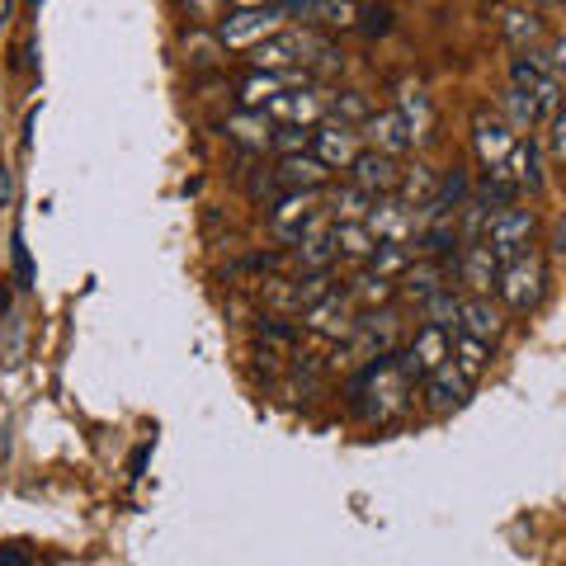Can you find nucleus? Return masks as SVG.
Wrapping results in <instances>:
<instances>
[{"instance_id": "obj_1", "label": "nucleus", "mask_w": 566, "mask_h": 566, "mask_svg": "<svg viewBox=\"0 0 566 566\" xmlns=\"http://www.w3.org/2000/svg\"><path fill=\"white\" fill-rule=\"evenodd\" d=\"M424 374L416 368L411 354H378V359H368V368L359 378L349 382V401H354V411H359L364 420H392L406 401H411L416 392V382Z\"/></svg>"}, {"instance_id": "obj_2", "label": "nucleus", "mask_w": 566, "mask_h": 566, "mask_svg": "<svg viewBox=\"0 0 566 566\" xmlns=\"http://www.w3.org/2000/svg\"><path fill=\"white\" fill-rule=\"evenodd\" d=\"M255 66L264 71H283V66H312V62H331V43L316 39L307 29H289V33H274V39L255 43Z\"/></svg>"}, {"instance_id": "obj_3", "label": "nucleus", "mask_w": 566, "mask_h": 566, "mask_svg": "<svg viewBox=\"0 0 566 566\" xmlns=\"http://www.w3.org/2000/svg\"><path fill=\"white\" fill-rule=\"evenodd\" d=\"M495 289H501L510 312H534L543 303V264L528 255V251L515 255V260H505V270H501V279H495Z\"/></svg>"}, {"instance_id": "obj_4", "label": "nucleus", "mask_w": 566, "mask_h": 566, "mask_svg": "<svg viewBox=\"0 0 566 566\" xmlns=\"http://www.w3.org/2000/svg\"><path fill=\"white\" fill-rule=\"evenodd\" d=\"M482 241L491 245V255L495 260H515L524 255V245L534 241V212H524V208H495L491 212V222H486V232Z\"/></svg>"}, {"instance_id": "obj_5", "label": "nucleus", "mask_w": 566, "mask_h": 566, "mask_svg": "<svg viewBox=\"0 0 566 566\" xmlns=\"http://www.w3.org/2000/svg\"><path fill=\"white\" fill-rule=\"evenodd\" d=\"M283 20H289V14H283L279 0L274 6H255V10H232L222 20V43L227 48H255V43L270 39V33H279Z\"/></svg>"}, {"instance_id": "obj_6", "label": "nucleus", "mask_w": 566, "mask_h": 566, "mask_svg": "<svg viewBox=\"0 0 566 566\" xmlns=\"http://www.w3.org/2000/svg\"><path fill=\"white\" fill-rule=\"evenodd\" d=\"M354 322H359V303H354V293H335L331 289L307 307V331L322 335V340H349Z\"/></svg>"}, {"instance_id": "obj_7", "label": "nucleus", "mask_w": 566, "mask_h": 566, "mask_svg": "<svg viewBox=\"0 0 566 566\" xmlns=\"http://www.w3.org/2000/svg\"><path fill=\"white\" fill-rule=\"evenodd\" d=\"M359 151H364V133L345 118H322L312 128V156H322L331 170H345Z\"/></svg>"}, {"instance_id": "obj_8", "label": "nucleus", "mask_w": 566, "mask_h": 566, "mask_svg": "<svg viewBox=\"0 0 566 566\" xmlns=\"http://www.w3.org/2000/svg\"><path fill=\"white\" fill-rule=\"evenodd\" d=\"M322 212L326 208H322V193H316V189H289L279 199V208L270 212V227H274L279 241H297L316 218H322Z\"/></svg>"}, {"instance_id": "obj_9", "label": "nucleus", "mask_w": 566, "mask_h": 566, "mask_svg": "<svg viewBox=\"0 0 566 566\" xmlns=\"http://www.w3.org/2000/svg\"><path fill=\"white\" fill-rule=\"evenodd\" d=\"M264 114L274 123H303V128H316V123L331 114V91H303V85H293V91H283L264 104Z\"/></svg>"}, {"instance_id": "obj_10", "label": "nucleus", "mask_w": 566, "mask_h": 566, "mask_svg": "<svg viewBox=\"0 0 566 566\" xmlns=\"http://www.w3.org/2000/svg\"><path fill=\"white\" fill-rule=\"evenodd\" d=\"M364 227L374 232V241H411L416 237V208H406L397 193H378V203L368 208Z\"/></svg>"}, {"instance_id": "obj_11", "label": "nucleus", "mask_w": 566, "mask_h": 566, "mask_svg": "<svg viewBox=\"0 0 566 566\" xmlns=\"http://www.w3.org/2000/svg\"><path fill=\"white\" fill-rule=\"evenodd\" d=\"M345 170H349V185H359V189H368V193H392L397 180H401L397 156H387V151H378V147L359 151Z\"/></svg>"}, {"instance_id": "obj_12", "label": "nucleus", "mask_w": 566, "mask_h": 566, "mask_svg": "<svg viewBox=\"0 0 566 566\" xmlns=\"http://www.w3.org/2000/svg\"><path fill=\"white\" fill-rule=\"evenodd\" d=\"M472 142H476V156H482L486 170H501V161L510 156V147H515V128L501 118V114H476L472 118Z\"/></svg>"}, {"instance_id": "obj_13", "label": "nucleus", "mask_w": 566, "mask_h": 566, "mask_svg": "<svg viewBox=\"0 0 566 566\" xmlns=\"http://www.w3.org/2000/svg\"><path fill=\"white\" fill-rule=\"evenodd\" d=\"M468 392H472V378H463V368L453 359H444L439 368L424 374V397H430L434 411H458V406L468 401Z\"/></svg>"}, {"instance_id": "obj_14", "label": "nucleus", "mask_w": 566, "mask_h": 566, "mask_svg": "<svg viewBox=\"0 0 566 566\" xmlns=\"http://www.w3.org/2000/svg\"><path fill=\"white\" fill-rule=\"evenodd\" d=\"M453 270L463 274V283H468L472 293H491V289H495V279H501V260L491 255V245H486V241H468L463 251H458Z\"/></svg>"}, {"instance_id": "obj_15", "label": "nucleus", "mask_w": 566, "mask_h": 566, "mask_svg": "<svg viewBox=\"0 0 566 566\" xmlns=\"http://www.w3.org/2000/svg\"><path fill=\"white\" fill-rule=\"evenodd\" d=\"M289 20H303V24H340L349 29L359 20V6L354 0H279Z\"/></svg>"}, {"instance_id": "obj_16", "label": "nucleus", "mask_w": 566, "mask_h": 566, "mask_svg": "<svg viewBox=\"0 0 566 566\" xmlns=\"http://www.w3.org/2000/svg\"><path fill=\"white\" fill-rule=\"evenodd\" d=\"M326 180H331V166L322 161V156H312V151H289V156H279L274 185H283V189H322Z\"/></svg>"}, {"instance_id": "obj_17", "label": "nucleus", "mask_w": 566, "mask_h": 566, "mask_svg": "<svg viewBox=\"0 0 566 566\" xmlns=\"http://www.w3.org/2000/svg\"><path fill=\"white\" fill-rule=\"evenodd\" d=\"M293 245H297V264H303V270H331L335 264V218L322 212Z\"/></svg>"}, {"instance_id": "obj_18", "label": "nucleus", "mask_w": 566, "mask_h": 566, "mask_svg": "<svg viewBox=\"0 0 566 566\" xmlns=\"http://www.w3.org/2000/svg\"><path fill=\"white\" fill-rule=\"evenodd\" d=\"M364 142L368 147H378V151H387V156H401V151L416 147V137H411V128H406V118L397 109L364 118Z\"/></svg>"}, {"instance_id": "obj_19", "label": "nucleus", "mask_w": 566, "mask_h": 566, "mask_svg": "<svg viewBox=\"0 0 566 566\" xmlns=\"http://www.w3.org/2000/svg\"><path fill=\"white\" fill-rule=\"evenodd\" d=\"M222 133L237 142V147L245 151H270V142H274V118L264 114V109H241L222 123Z\"/></svg>"}, {"instance_id": "obj_20", "label": "nucleus", "mask_w": 566, "mask_h": 566, "mask_svg": "<svg viewBox=\"0 0 566 566\" xmlns=\"http://www.w3.org/2000/svg\"><path fill=\"white\" fill-rule=\"evenodd\" d=\"M501 175L505 180H515L520 189H538L543 185V151L534 137H515V147L501 161Z\"/></svg>"}, {"instance_id": "obj_21", "label": "nucleus", "mask_w": 566, "mask_h": 566, "mask_svg": "<svg viewBox=\"0 0 566 566\" xmlns=\"http://www.w3.org/2000/svg\"><path fill=\"white\" fill-rule=\"evenodd\" d=\"M406 354L416 359V368L420 374H430V368H439L453 354V331L449 326H434V322H424L420 331H416V340L406 345Z\"/></svg>"}, {"instance_id": "obj_22", "label": "nucleus", "mask_w": 566, "mask_h": 566, "mask_svg": "<svg viewBox=\"0 0 566 566\" xmlns=\"http://www.w3.org/2000/svg\"><path fill=\"white\" fill-rule=\"evenodd\" d=\"M458 331H468V335H476V340L495 345V335H501V312L491 307L486 293H472L468 303L458 307Z\"/></svg>"}, {"instance_id": "obj_23", "label": "nucleus", "mask_w": 566, "mask_h": 566, "mask_svg": "<svg viewBox=\"0 0 566 566\" xmlns=\"http://www.w3.org/2000/svg\"><path fill=\"white\" fill-rule=\"evenodd\" d=\"M397 114L406 118V128H411V137H416V142H424V137L434 133V104H430V95H424L420 85H401Z\"/></svg>"}, {"instance_id": "obj_24", "label": "nucleus", "mask_w": 566, "mask_h": 566, "mask_svg": "<svg viewBox=\"0 0 566 566\" xmlns=\"http://www.w3.org/2000/svg\"><path fill=\"white\" fill-rule=\"evenodd\" d=\"M449 359L463 368V378H482V368L491 364V345L486 340H476V335H468V331H453V354Z\"/></svg>"}, {"instance_id": "obj_25", "label": "nucleus", "mask_w": 566, "mask_h": 566, "mask_svg": "<svg viewBox=\"0 0 566 566\" xmlns=\"http://www.w3.org/2000/svg\"><path fill=\"white\" fill-rule=\"evenodd\" d=\"M374 245L378 241L364 222H335V260H368Z\"/></svg>"}, {"instance_id": "obj_26", "label": "nucleus", "mask_w": 566, "mask_h": 566, "mask_svg": "<svg viewBox=\"0 0 566 566\" xmlns=\"http://www.w3.org/2000/svg\"><path fill=\"white\" fill-rule=\"evenodd\" d=\"M439 189V175L430 170V166H416V170H401V180H397V199L406 203V208H424L430 203V193Z\"/></svg>"}, {"instance_id": "obj_27", "label": "nucleus", "mask_w": 566, "mask_h": 566, "mask_svg": "<svg viewBox=\"0 0 566 566\" xmlns=\"http://www.w3.org/2000/svg\"><path fill=\"white\" fill-rule=\"evenodd\" d=\"M411 260H416V251H411L406 241H378V245H374V255H368V270L397 283V279L406 274V264H411Z\"/></svg>"}, {"instance_id": "obj_28", "label": "nucleus", "mask_w": 566, "mask_h": 566, "mask_svg": "<svg viewBox=\"0 0 566 566\" xmlns=\"http://www.w3.org/2000/svg\"><path fill=\"white\" fill-rule=\"evenodd\" d=\"M378 203V193H368V189H359V185H345L340 193H335V199H331V218L335 222H364L368 218V208H374Z\"/></svg>"}, {"instance_id": "obj_29", "label": "nucleus", "mask_w": 566, "mask_h": 566, "mask_svg": "<svg viewBox=\"0 0 566 566\" xmlns=\"http://www.w3.org/2000/svg\"><path fill=\"white\" fill-rule=\"evenodd\" d=\"M349 293H354V303H364V307H378V303H387V297L397 293V283L368 270V274H359V279H354V289H349Z\"/></svg>"}, {"instance_id": "obj_30", "label": "nucleus", "mask_w": 566, "mask_h": 566, "mask_svg": "<svg viewBox=\"0 0 566 566\" xmlns=\"http://www.w3.org/2000/svg\"><path fill=\"white\" fill-rule=\"evenodd\" d=\"M458 297H453V289H439L434 297H424L420 303V312H424V322H434V326H449V331H458Z\"/></svg>"}, {"instance_id": "obj_31", "label": "nucleus", "mask_w": 566, "mask_h": 566, "mask_svg": "<svg viewBox=\"0 0 566 566\" xmlns=\"http://www.w3.org/2000/svg\"><path fill=\"white\" fill-rule=\"evenodd\" d=\"M270 151H279V156H289V151H312V128H303V123H274Z\"/></svg>"}, {"instance_id": "obj_32", "label": "nucleus", "mask_w": 566, "mask_h": 566, "mask_svg": "<svg viewBox=\"0 0 566 566\" xmlns=\"http://www.w3.org/2000/svg\"><path fill=\"white\" fill-rule=\"evenodd\" d=\"M505 109H510V118H515V128H534V123H538L534 99H528L524 91H515V85L505 91Z\"/></svg>"}, {"instance_id": "obj_33", "label": "nucleus", "mask_w": 566, "mask_h": 566, "mask_svg": "<svg viewBox=\"0 0 566 566\" xmlns=\"http://www.w3.org/2000/svg\"><path fill=\"white\" fill-rule=\"evenodd\" d=\"M10 260H14V274H20V289H33V260H29L20 227H14V237H10Z\"/></svg>"}, {"instance_id": "obj_34", "label": "nucleus", "mask_w": 566, "mask_h": 566, "mask_svg": "<svg viewBox=\"0 0 566 566\" xmlns=\"http://www.w3.org/2000/svg\"><path fill=\"white\" fill-rule=\"evenodd\" d=\"M505 29H510V39L515 43H534L538 39V24L524 20V14H505Z\"/></svg>"}, {"instance_id": "obj_35", "label": "nucleus", "mask_w": 566, "mask_h": 566, "mask_svg": "<svg viewBox=\"0 0 566 566\" xmlns=\"http://www.w3.org/2000/svg\"><path fill=\"white\" fill-rule=\"evenodd\" d=\"M331 114H340L349 123V118H364V104H359V95H345V99L331 95Z\"/></svg>"}, {"instance_id": "obj_36", "label": "nucleus", "mask_w": 566, "mask_h": 566, "mask_svg": "<svg viewBox=\"0 0 566 566\" xmlns=\"http://www.w3.org/2000/svg\"><path fill=\"white\" fill-rule=\"evenodd\" d=\"M553 151L566 161V109H557V118H553Z\"/></svg>"}, {"instance_id": "obj_37", "label": "nucleus", "mask_w": 566, "mask_h": 566, "mask_svg": "<svg viewBox=\"0 0 566 566\" xmlns=\"http://www.w3.org/2000/svg\"><path fill=\"white\" fill-rule=\"evenodd\" d=\"M547 62H553V76H557V85H566V39L553 48V57H547Z\"/></svg>"}, {"instance_id": "obj_38", "label": "nucleus", "mask_w": 566, "mask_h": 566, "mask_svg": "<svg viewBox=\"0 0 566 566\" xmlns=\"http://www.w3.org/2000/svg\"><path fill=\"white\" fill-rule=\"evenodd\" d=\"M227 6V0H189V10L199 14V20H212V14H218Z\"/></svg>"}, {"instance_id": "obj_39", "label": "nucleus", "mask_w": 566, "mask_h": 566, "mask_svg": "<svg viewBox=\"0 0 566 566\" xmlns=\"http://www.w3.org/2000/svg\"><path fill=\"white\" fill-rule=\"evenodd\" d=\"M10 199H14V175H10V166H0V208Z\"/></svg>"}, {"instance_id": "obj_40", "label": "nucleus", "mask_w": 566, "mask_h": 566, "mask_svg": "<svg viewBox=\"0 0 566 566\" xmlns=\"http://www.w3.org/2000/svg\"><path fill=\"white\" fill-rule=\"evenodd\" d=\"M0 562H10V566H24V562H29V557H24V553H20V547H6V553H0Z\"/></svg>"}, {"instance_id": "obj_41", "label": "nucleus", "mask_w": 566, "mask_h": 566, "mask_svg": "<svg viewBox=\"0 0 566 566\" xmlns=\"http://www.w3.org/2000/svg\"><path fill=\"white\" fill-rule=\"evenodd\" d=\"M232 10H255V6H274V0H227Z\"/></svg>"}, {"instance_id": "obj_42", "label": "nucleus", "mask_w": 566, "mask_h": 566, "mask_svg": "<svg viewBox=\"0 0 566 566\" xmlns=\"http://www.w3.org/2000/svg\"><path fill=\"white\" fill-rule=\"evenodd\" d=\"M10 10H14V0H0V24L10 20Z\"/></svg>"}, {"instance_id": "obj_43", "label": "nucleus", "mask_w": 566, "mask_h": 566, "mask_svg": "<svg viewBox=\"0 0 566 566\" xmlns=\"http://www.w3.org/2000/svg\"><path fill=\"white\" fill-rule=\"evenodd\" d=\"M39 6H43V0H33V10H39Z\"/></svg>"}]
</instances>
